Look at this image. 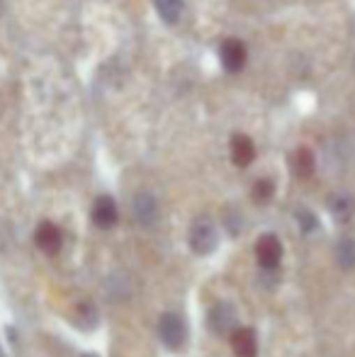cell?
Masks as SVG:
<instances>
[{
    "mask_svg": "<svg viewBox=\"0 0 355 357\" xmlns=\"http://www.w3.org/2000/svg\"><path fill=\"white\" fill-rule=\"evenodd\" d=\"M217 243H219L217 226H214L209 219L195 221L192 229H190V248H192L197 255H209L217 250Z\"/></svg>",
    "mask_w": 355,
    "mask_h": 357,
    "instance_id": "cell-1",
    "label": "cell"
},
{
    "mask_svg": "<svg viewBox=\"0 0 355 357\" xmlns=\"http://www.w3.org/2000/svg\"><path fill=\"white\" fill-rule=\"evenodd\" d=\"M158 335H161V343L166 348L180 350L188 340V326L178 314H163L158 321Z\"/></svg>",
    "mask_w": 355,
    "mask_h": 357,
    "instance_id": "cell-2",
    "label": "cell"
},
{
    "mask_svg": "<svg viewBox=\"0 0 355 357\" xmlns=\"http://www.w3.org/2000/svg\"><path fill=\"white\" fill-rule=\"evenodd\" d=\"M207 324L214 335H232L236 331V309L229 301H219L209 311Z\"/></svg>",
    "mask_w": 355,
    "mask_h": 357,
    "instance_id": "cell-3",
    "label": "cell"
},
{
    "mask_svg": "<svg viewBox=\"0 0 355 357\" xmlns=\"http://www.w3.org/2000/svg\"><path fill=\"white\" fill-rule=\"evenodd\" d=\"M256 258L258 265L263 270H275L280 265V258H282V245H280V238L273 234H266L256 241Z\"/></svg>",
    "mask_w": 355,
    "mask_h": 357,
    "instance_id": "cell-4",
    "label": "cell"
},
{
    "mask_svg": "<svg viewBox=\"0 0 355 357\" xmlns=\"http://www.w3.org/2000/svg\"><path fill=\"white\" fill-rule=\"evenodd\" d=\"M219 59H222V66L229 73H236L246 63V47L239 39H224V44L219 47Z\"/></svg>",
    "mask_w": 355,
    "mask_h": 357,
    "instance_id": "cell-5",
    "label": "cell"
},
{
    "mask_svg": "<svg viewBox=\"0 0 355 357\" xmlns=\"http://www.w3.org/2000/svg\"><path fill=\"white\" fill-rule=\"evenodd\" d=\"M132 209H134V219L142 226H153L158 221V214H161L158 199L153 197L151 192H139L137 197H134Z\"/></svg>",
    "mask_w": 355,
    "mask_h": 357,
    "instance_id": "cell-6",
    "label": "cell"
},
{
    "mask_svg": "<svg viewBox=\"0 0 355 357\" xmlns=\"http://www.w3.org/2000/svg\"><path fill=\"white\" fill-rule=\"evenodd\" d=\"M93 221H95V226H100V229H112V226L117 224V204H114L112 197L103 195V197L95 199Z\"/></svg>",
    "mask_w": 355,
    "mask_h": 357,
    "instance_id": "cell-7",
    "label": "cell"
},
{
    "mask_svg": "<svg viewBox=\"0 0 355 357\" xmlns=\"http://www.w3.org/2000/svg\"><path fill=\"white\" fill-rule=\"evenodd\" d=\"M232 350L236 357H256L258 340L251 328H236L232 333Z\"/></svg>",
    "mask_w": 355,
    "mask_h": 357,
    "instance_id": "cell-8",
    "label": "cell"
},
{
    "mask_svg": "<svg viewBox=\"0 0 355 357\" xmlns=\"http://www.w3.org/2000/svg\"><path fill=\"white\" fill-rule=\"evenodd\" d=\"M253 158H256V146H253V142L246 134H236L232 139V160L239 168H246V165H251Z\"/></svg>",
    "mask_w": 355,
    "mask_h": 357,
    "instance_id": "cell-9",
    "label": "cell"
},
{
    "mask_svg": "<svg viewBox=\"0 0 355 357\" xmlns=\"http://www.w3.org/2000/svg\"><path fill=\"white\" fill-rule=\"evenodd\" d=\"M37 245L49 255L59 253V250H61V231L54 224H49V221H44L37 229Z\"/></svg>",
    "mask_w": 355,
    "mask_h": 357,
    "instance_id": "cell-10",
    "label": "cell"
},
{
    "mask_svg": "<svg viewBox=\"0 0 355 357\" xmlns=\"http://www.w3.org/2000/svg\"><path fill=\"white\" fill-rule=\"evenodd\" d=\"M328 212L336 221H348L355 212V202L353 197H348V195H333L331 199H328Z\"/></svg>",
    "mask_w": 355,
    "mask_h": 357,
    "instance_id": "cell-11",
    "label": "cell"
},
{
    "mask_svg": "<svg viewBox=\"0 0 355 357\" xmlns=\"http://www.w3.org/2000/svg\"><path fill=\"white\" fill-rule=\"evenodd\" d=\"M333 255H336V263L338 268L343 270H353L355 268V241L353 238H341L336 243V250H333Z\"/></svg>",
    "mask_w": 355,
    "mask_h": 357,
    "instance_id": "cell-12",
    "label": "cell"
},
{
    "mask_svg": "<svg viewBox=\"0 0 355 357\" xmlns=\"http://www.w3.org/2000/svg\"><path fill=\"white\" fill-rule=\"evenodd\" d=\"M292 168L299 178H309L314 173V153L309 149H297L292 155Z\"/></svg>",
    "mask_w": 355,
    "mask_h": 357,
    "instance_id": "cell-13",
    "label": "cell"
},
{
    "mask_svg": "<svg viewBox=\"0 0 355 357\" xmlns=\"http://www.w3.org/2000/svg\"><path fill=\"white\" fill-rule=\"evenodd\" d=\"M156 10L166 22H178L180 13H183V0H156Z\"/></svg>",
    "mask_w": 355,
    "mask_h": 357,
    "instance_id": "cell-14",
    "label": "cell"
},
{
    "mask_svg": "<svg viewBox=\"0 0 355 357\" xmlns=\"http://www.w3.org/2000/svg\"><path fill=\"white\" fill-rule=\"evenodd\" d=\"M273 192H275V185L270 183L268 178L258 180V183L253 185V199H256V202H261V204L270 202V197H273Z\"/></svg>",
    "mask_w": 355,
    "mask_h": 357,
    "instance_id": "cell-15",
    "label": "cell"
},
{
    "mask_svg": "<svg viewBox=\"0 0 355 357\" xmlns=\"http://www.w3.org/2000/svg\"><path fill=\"white\" fill-rule=\"evenodd\" d=\"M297 221H299V226H302V231H307V234L317 229V224H319L317 216L309 212V209H299V212H297Z\"/></svg>",
    "mask_w": 355,
    "mask_h": 357,
    "instance_id": "cell-16",
    "label": "cell"
},
{
    "mask_svg": "<svg viewBox=\"0 0 355 357\" xmlns=\"http://www.w3.org/2000/svg\"><path fill=\"white\" fill-rule=\"evenodd\" d=\"M0 357H3V350H0Z\"/></svg>",
    "mask_w": 355,
    "mask_h": 357,
    "instance_id": "cell-17",
    "label": "cell"
},
{
    "mask_svg": "<svg viewBox=\"0 0 355 357\" xmlns=\"http://www.w3.org/2000/svg\"><path fill=\"white\" fill-rule=\"evenodd\" d=\"M86 357H93V355H86Z\"/></svg>",
    "mask_w": 355,
    "mask_h": 357,
    "instance_id": "cell-18",
    "label": "cell"
}]
</instances>
